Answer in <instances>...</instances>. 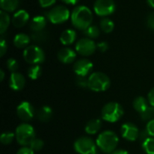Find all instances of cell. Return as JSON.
Listing matches in <instances>:
<instances>
[{
	"mask_svg": "<svg viewBox=\"0 0 154 154\" xmlns=\"http://www.w3.org/2000/svg\"><path fill=\"white\" fill-rule=\"evenodd\" d=\"M115 28V23L114 22L109 19L108 17H104L101 21H100V29L106 32V33H110L114 31Z\"/></svg>",
	"mask_w": 154,
	"mask_h": 154,
	"instance_id": "obj_25",
	"label": "cell"
},
{
	"mask_svg": "<svg viewBox=\"0 0 154 154\" xmlns=\"http://www.w3.org/2000/svg\"><path fill=\"white\" fill-rule=\"evenodd\" d=\"M17 116L24 122L32 120L35 116V110L32 104L28 101H23L19 104L16 108Z\"/></svg>",
	"mask_w": 154,
	"mask_h": 154,
	"instance_id": "obj_11",
	"label": "cell"
},
{
	"mask_svg": "<svg viewBox=\"0 0 154 154\" xmlns=\"http://www.w3.org/2000/svg\"><path fill=\"white\" fill-rule=\"evenodd\" d=\"M47 18L45 15H37L34 16L30 22V28L33 32L43 31L47 24Z\"/></svg>",
	"mask_w": 154,
	"mask_h": 154,
	"instance_id": "obj_17",
	"label": "cell"
},
{
	"mask_svg": "<svg viewBox=\"0 0 154 154\" xmlns=\"http://www.w3.org/2000/svg\"><path fill=\"white\" fill-rule=\"evenodd\" d=\"M23 56L24 60L32 65H40L45 60L43 50L38 45H29L23 50Z\"/></svg>",
	"mask_w": 154,
	"mask_h": 154,
	"instance_id": "obj_7",
	"label": "cell"
},
{
	"mask_svg": "<svg viewBox=\"0 0 154 154\" xmlns=\"http://www.w3.org/2000/svg\"><path fill=\"white\" fill-rule=\"evenodd\" d=\"M148 102L150 104V106H154V88L150 90V92L148 93Z\"/></svg>",
	"mask_w": 154,
	"mask_h": 154,
	"instance_id": "obj_41",
	"label": "cell"
},
{
	"mask_svg": "<svg viewBox=\"0 0 154 154\" xmlns=\"http://www.w3.org/2000/svg\"><path fill=\"white\" fill-rule=\"evenodd\" d=\"M124 116V108L117 102H109L106 104L101 110L103 120L108 123H116Z\"/></svg>",
	"mask_w": 154,
	"mask_h": 154,
	"instance_id": "obj_5",
	"label": "cell"
},
{
	"mask_svg": "<svg viewBox=\"0 0 154 154\" xmlns=\"http://www.w3.org/2000/svg\"><path fill=\"white\" fill-rule=\"evenodd\" d=\"M116 5L114 0H96L94 3V11L98 16L107 17L115 13Z\"/></svg>",
	"mask_w": 154,
	"mask_h": 154,
	"instance_id": "obj_9",
	"label": "cell"
},
{
	"mask_svg": "<svg viewBox=\"0 0 154 154\" xmlns=\"http://www.w3.org/2000/svg\"><path fill=\"white\" fill-rule=\"evenodd\" d=\"M14 45L18 49H25L29 46L31 42V37L26 33H17L14 38Z\"/></svg>",
	"mask_w": 154,
	"mask_h": 154,
	"instance_id": "obj_19",
	"label": "cell"
},
{
	"mask_svg": "<svg viewBox=\"0 0 154 154\" xmlns=\"http://www.w3.org/2000/svg\"><path fill=\"white\" fill-rule=\"evenodd\" d=\"M147 4H148L149 6H151L152 8H154V0H147Z\"/></svg>",
	"mask_w": 154,
	"mask_h": 154,
	"instance_id": "obj_45",
	"label": "cell"
},
{
	"mask_svg": "<svg viewBox=\"0 0 154 154\" xmlns=\"http://www.w3.org/2000/svg\"><path fill=\"white\" fill-rule=\"evenodd\" d=\"M25 86V79L23 74L19 72H13L9 78V87L14 91H20Z\"/></svg>",
	"mask_w": 154,
	"mask_h": 154,
	"instance_id": "obj_16",
	"label": "cell"
},
{
	"mask_svg": "<svg viewBox=\"0 0 154 154\" xmlns=\"http://www.w3.org/2000/svg\"><path fill=\"white\" fill-rule=\"evenodd\" d=\"M75 50L77 53L81 56H91L97 51V44L92 39L89 38H81L79 39L75 45Z\"/></svg>",
	"mask_w": 154,
	"mask_h": 154,
	"instance_id": "obj_10",
	"label": "cell"
},
{
	"mask_svg": "<svg viewBox=\"0 0 154 154\" xmlns=\"http://www.w3.org/2000/svg\"><path fill=\"white\" fill-rule=\"evenodd\" d=\"M52 114L53 112H52L51 107L48 106H43L37 111L36 116L41 122H48L51 119Z\"/></svg>",
	"mask_w": 154,
	"mask_h": 154,
	"instance_id": "obj_22",
	"label": "cell"
},
{
	"mask_svg": "<svg viewBox=\"0 0 154 154\" xmlns=\"http://www.w3.org/2000/svg\"><path fill=\"white\" fill-rule=\"evenodd\" d=\"M6 68L8 69V70H10L12 73L13 72H16V70L19 68V63L18 61L14 59V58H10L6 60Z\"/></svg>",
	"mask_w": 154,
	"mask_h": 154,
	"instance_id": "obj_32",
	"label": "cell"
},
{
	"mask_svg": "<svg viewBox=\"0 0 154 154\" xmlns=\"http://www.w3.org/2000/svg\"><path fill=\"white\" fill-rule=\"evenodd\" d=\"M76 39H77V33H76L75 30H73V29L64 30L60 36V42L65 46L71 45L72 43L75 42Z\"/></svg>",
	"mask_w": 154,
	"mask_h": 154,
	"instance_id": "obj_18",
	"label": "cell"
},
{
	"mask_svg": "<svg viewBox=\"0 0 154 154\" xmlns=\"http://www.w3.org/2000/svg\"><path fill=\"white\" fill-rule=\"evenodd\" d=\"M109 48V45L106 42H100L97 44V50L101 52H106Z\"/></svg>",
	"mask_w": 154,
	"mask_h": 154,
	"instance_id": "obj_39",
	"label": "cell"
},
{
	"mask_svg": "<svg viewBox=\"0 0 154 154\" xmlns=\"http://www.w3.org/2000/svg\"><path fill=\"white\" fill-rule=\"evenodd\" d=\"M16 154H34V152L29 146H23L17 151Z\"/></svg>",
	"mask_w": 154,
	"mask_h": 154,
	"instance_id": "obj_40",
	"label": "cell"
},
{
	"mask_svg": "<svg viewBox=\"0 0 154 154\" xmlns=\"http://www.w3.org/2000/svg\"><path fill=\"white\" fill-rule=\"evenodd\" d=\"M121 134L124 139L130 142H134L139 137V129L134 124L125 123L121 127Z\"/></svg>",
	"mask_w": 154,
	"mask_h": 154,
	"instance_id": "obj_13",
	"label": "cell"
},
{
	"mask_svg": "<svg viewBox=\"0 0 154 154\" xmlns=\"http://www.w3.org/2000/svg\"><path fill=\"white\" fill-rule=\"evenodd\" d=\"M7 51V42L2 36L0 39V56L3 57Z\"/></svg>",
	"mask_w": 154,
	"mask_h": 154,
	"instance_id": "obj_36",
	"label": "cell"
},
{
	"mask_svg": "<svg viewBox=\"0 0 154 154\" xmlns=\"http://www.w3.org/2000/svg\"><path fill=\"white\" fill-rule=\"evenodd\" d=\"M93 69V63L88 59H79L73 64V70L77 76L87 77Z\"/></svg>",
	"mask_w": 154,
	"mask_h": 154,
	"instance_id": "obj_12",
	"label": "cell"
},
{
	"mask_svg": "<svg viewBox=\"0 0 154 154\" xmlns=\"http://www.w3.org/2000/svg\"><path fill=\"white\" fill-rule=\"evenodd\" d=\"M48 21L53 24H60L67 22L70 18L71 12L65 5H56L44 13Z\"/></svg>",
	"mask_w": 154,
	"mask_h": 154,
	"instance_id": "obj_4",
	"label": "cell"
},
{
	"mask_svg": "<svg viewBox=\"0 0 154 154\" xmlns=\"http://www.w3.org/2000/svg\"><path fill=\"white\" fill-rule=\"evenodd\" d=\"M97 145L98 149L106 154H111L116 150L119 143V138L113 131H105L97 138Z\"/></svg>",
	"mask_w": 154,
	"mask_h": 154,
	"instance_id": "obj_2",
	"label": "cell"
},
{
	"mask_svg": "<svg viewBox=\"0 0 154 154\" xmlns=\"http://www.w3.org/2000/svg\"><path fill=\"white\" fill-rule=\"evenodd\" d=\"M19 5H20V0H0L1 10L6 13L16 12Z\"/></svg>",
	"mask_w": 154,
	"mask_h": 154,
	"instance_id": "obj_20",
	"label": "cell"
},
{
	"mask_svg": "<svg viewBox=\"0 0 154 154\" xmlns=\"http://www.w3.org/2000/svg\"><path fill=\"white\" fill-rule=\"evenodd\" d=\"M14 137H15V134L14 133H12V132H5V133H3L1 134L0 142L5 145H8L14 141Z\"/></svg>",
	"mask_w": 154,
	"mask_h": 154,
	"instance_id": "obj_31",
	"label": "cell"
},
{
	"mask_svg": "<svg viewBox=\"0 0 154 154\" xmlns=\"http://www.w3.org/2000/svg\"><path fill=\"white\" fill-rule=\"evenodd\" d=\"M148 105H149L148 99L144 98L143 97H137L133 102V106L134 110L139 114L143 113L149 106Z\"/></svg>",
	"mask_w": 154,
	"mask_h": 154,
	"instance_id": "obj_24",
	"label": "cell"
},
{
	"mask_svg": "<svg viewBox=\"0 0 154 154\" xmlns=\"http://www.w3.org/2000/svg\"><path fill=\"white\" fill-rule=\"evenodd\" d=\"M111 154H129V152L125 150H116Z\"/></svg>",
	"mask_w": 154,
	"mask_h": 154,
	"instance_id": "obj_43",
	"label": "cell"
},
{
	"mask_svg": "<svg viewBox=\"0 0 154 154\" xmlns=\"http://www.w3.org/2000/svg\"><path fill=\"white\" fill-rule=\"evenodd\" d=\"M141 117L143 121H151L154 119V106H148L143 113L140 114Z\"/></svg>",
	"mask_w": 154,
	"mask_h": 154,
	"instance_id": "obj_30",
	"label": "cell"
},
{
	"mask_svg": "<svg viewBox=\"0 0 154 154\" xmlns=\"http://www.w3.org/2000/svg\"><path fill=\"white\" fill-rule=\"evenodd\" d=\"M44 146V143L42 140L39 139V138H35L32 143L30 144V148L33 151V152H38V151H41Z\"/></svg>",
	"mask_w": 154,
	"mask_h": 154,
	"instance_id": "obj_33",
	"label": "cell"
},
{
	"mask_svg": "<svg viewBox=\"0 0 154 154\" xmlns=\"http://www.w3.org/2000/svg\"><path fill=\"white\" fill-rule=\"evenodd\" d=\"M42 71V67L40 65H32L27 70V75L31 79L35 80L41 77Z\"/></svg>",
	"mask_w": 154,
	"mask_h": 154,
	"instance_id": "obj_26",
	"label": "cell"
},
{
	"mask_svg": "<svg viewBox=\"0 0 154 154\" xmlns=\"http://www.w3.org/2000/svg\"><path fill=\"white\" fill-rule=\"evenodd\" d=\"M76 83L79 88H88V78L87 77H82V76H77L76 79Z\"/></svg>",
	"mask_w": 154,
	"mask_h": 154,
	"instance_id": "obj_34",
	"label": "cell"
},
{
	"mask_svg": "<svg viewBox=\"0 0 154 154\" xmlns=\"http://www.w3.org/2000/svg\"><path fill=\"white\" fill-rule=\"evenodd\" d=\"M4 79H5V71H4L3 69H1V70H0V80L3 81Z\"/></svg>",
	"mask_w": 154,
	"mask_h": 154,
	"instance_id": "obj_44",
	"label": "cell"
},
{
	"mask_svg": "<svg viewBox=\"0 0 154 154\" xmlns=\"http://www.w3.org/2000/svg\"><path fill=\"white\" fill-rule=\"evenodd\" d=\"M32 39L33 42H38V43H42L47 41L48 39V33L43 30L41 32H33L32 33Z\"/></svg>",
	"mask_w": 154,
	"mask_h": 154,
	"instance_id": "obj_29",
	"label": "cell"
},
{
	"mask_svg": "<svg viewBox=\"0 0 154 154\" xmlns=\"http://www.w3.org/2000/svg\"><path fill=\"white\" fill-rule=\"evenodd\" d=\"M61 2H63L64 4L66 5H77L80 0H60Z\"/></svg>",
	"mask_w": 154,
	"mask_h": 154,
	"instance_id": "obj_42",
	"label": "cell"
},
{
	"mask_svg": "<svg viewBox=\"0 0 154 154\" xmlns=\"http://www.w3.org/2000/svg\"><path fill=\"white\" fill-rule=\"evenodd\" d=\"M15 140L21 146H30L35 139L34 128L29 124H21L15 129Z\"/></svg>",
	"mask_w": 154,
	"mask_h": 154,
	"instance_id": "obj_6",
	"label": "cell"
},
{
	"mask_svg": "<svg viewBox=\"0 0 154 154\" xmlns=\"http://www.w3.org/2000/svg\"><path fill=\"white\" fill-rule=\"evenodd\" d=\"M84 34L86 35L87 38L89 39H96L99 36L100 34V27H97V25L91 24L88 28H87L85 31H83Z\"/></svg>",
	"mask_w": 154,
	"mask_h": 154,
	"instance_id": "obj_27",
	"label": "cell"
},
{
	"mask_svg": "<svg viewBox=\"0 0 154 154\" xmlns=\"http://www.w3.org/2000/svg\"><path fill=\"white\" fill-rule=\"evenodd\" d=\"M146 23H147L148 28L151 29V30H152V31H154V12L149 14V15L147 16Z\"/></svg>",
	"mask_w": 154,
	"mask_h": 154,
	"instance_id": "obj_38",
	"label": "cell"
},
{
	"mask_svg": "<svg viewBox=\"0 0 154 154\" xmlns=\"http://www.w3.org/2000/svg\"><path fill=\"white\" fill-rule=\"evenodd\" d=\"M70 21L75 28L85 31L92 24L93 13L86 5H77L71 11Z\"/></svg>",
	"mask_w": 154,
	"mask_h": 154,
	"instance_id": "obj_1",
	"label": "cell"
},
{
	"mask_svg": "<svg viewBox=\"0 0 154 154\" xmlns=\"http://www.w3.org/2000/svg\"><path fill=\"white\" fill-rule=\"evenodd\" d=\"M97 145L91 138L83 136L74 143V150L79 154H97Z\"/></svg>",
	"mask_w": 154,
	"mask_h": 154,
	"instance_id": "obj_8",
	"label": "cell"
},
{
	"mask_svg": "<svg viewBox=\"0 0 154 154\" xmlns=\"http://www.w3.org/2000/svg\"><path fill=\"white\" fill-rule=\"evenodd\" d=\"M143 149L147 154H154V137L148 136L143 141Z\"/></svg>",
	"mask_w": 154,
	"mask_h": 154,
	"instance_id": "obj_28",
	"label": "cell"
},
{
	"mask_svg": "<svg viewBox=\"0 0 154 154\" xmlns=\"http://www.w3.org/2000/svg\"><path fill=\"white\" fill-rule=\"evenodd\" d=\"M10 23H12V18L8 13L5 11H0V34L3 36L4 33L7 31Z\"/></svg>",
	"mask_w": 154,
	"mask_h": 154,
	"instance_id": "obj_23",
	"label": "cell"
},
{
	"mask_svg": "<svg viewBox=\"0 0 154 154\" xmlns=\"http://www.w3.org/2000/svg\"><path fill=\"white\" fill-rule=\"evenodd\" d=\"M58 59L63 64H70L74 62L77 57V51L69 47H63L58 51Z\"/></svg>",
	"mask_w": 154,
	"mask_h": 154,
	"instance_id": "obj_14",
	"label": "cell"
},
{
	"mask_svg": "<svg viewBox=\"0 0 154 154\" xmlns=\"http://www.w3.org/2000/svg\"><path fill=\"white\" fill-rule=\"evenodd\" d=\"M29 19V13L24 9H21L14 12V15L12 16V24L16 28H22L28 23Z\"/></svg>",
	"mask_w": 154,
	"mask_h": 154,
	"instance_id": "obj_15",
	"label": "cell"
},
{
	"mask_svg": "<svg viewBox=\"0 0 154 154\" xmlns=\"http://www.w3.org/2000/svg\"><path fill=\"white\" fill-rule=\"evenodd\" d=\"M147 134L151 137H154V119L149 121L146 125V131Z\"/></svg>",
	"mask_w": 154,
	"mask_h": 154,
	"instance_id": "obj_35",
	"label": "cell"
},
{
	"mask_svg": "<svg viewBox=\"0 0 154 154\" xmlns=\"http://www.w3.org/2000/svg\"><path fill=\"white\" fill-rule=\"evenodd\" d=\"M109 77L100 71L93 72L88 77V88L94 92H103L110 88Z\"/></svg>",
	"mask_w": 154,
	"mask_h": 154,
	"instance_id": "obj_3",
	"label": "cell"
},
{
	"mask_svg": "<svg viewBox=\"0 0 154 154\" xmlns=\"http://www.w3.org/2000/svg\"><path fill=\"white\" fill-rule=\"evenodd\" d=\"M57 0H39V5L42 8H48L55 5Z\"/></svg>",
	"mask_w": 154,
	"mask_h": 154,
	"instance_id": "obj_37",
	"label": "cell"
},
{
	"mask_svg": "<svg viewBox=\"0 0 154 154\" xmlns=\"http://www.w3.org/2000/svg\"><path fill=\"white\" fill-rule=\"evenodd\" d=\"M101 127L102 122L100 119H91L87 123L85 126V131L88 134H96L100 131Z\"/></svg>",
	"mask_w": 154,
	"mask_h": 154,
	"instance_id": "obj_21",
	"label": "cell"
}]
</instances>
